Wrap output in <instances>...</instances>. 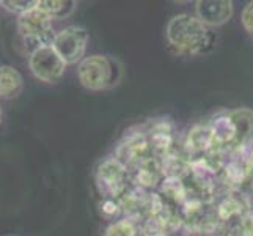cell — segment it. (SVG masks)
I'll return each mask as SVG.
<instances>
[{"mask_svg":"<svg viewBox=\"0 0 253 236\" xmlns=\"http://www.w3.org/2000/svg\"><path fill=\"white\" fill-rule=\"evenodd\" d=\"M169 45L182 55H205L215 47L217 35L197 16L178 14L167 24Z\"/></svg>","mask_w":253,"mask_h":236,"instance_id":"obj_1","label":"cell"},{"mask_svg":"<svg viewBox=\"0 0 253 236\" xmlns=\"http://www.w3.org/2000/svg\"><path fill=\"white\" fill-rule=\"evenodd\" d=\"M81 84L91 92L110 90L123 79V65L109 55L85 57L77 68Z\"/></svg>","mask_w":253,"mask_h":236,"instance_id":"obj_2","label":"cell"},{"mask_svg":"<svg viewBox=\"0 0 253 236\" xmlns=\"http://www.w3.org/2000/svg\"><path fill=\"white\" fill-rule=\"evenodd\" d=\"M17 30H19V35L25 43V47H29L32 52L44 46H52L57 35L52 29V19L38 6L19 16Z\"/></svg>","mask_w":253,"mask_h":236,"instance_id":"obj_3","label":"cell"},{"mask_svg":"<svg viewBox=\"0 0 253 236\" xmlns=\"http://www.w3.org/2000/svg\"><path fill=\"white\" fill-rule=\"evenodd\" d=\"M96 186L104 198L118 200L129 189V169L117 157H107L96 169Z\"/></svg>","mask_w":253,"mask_h":236,"instance_id":"obj_4","label":"cell"},{"mask_svg":"<svg viewBox=\"0 0 253 236\" xmlns=\"http://www.w3.org/2000/svg\"><path fill=\"white\" fill-rule=\"evenodd\" d=\"M86 45H88V32L84 27L69 25L55 35L52 47L66 65H76L84 60Z\"/></svg>","mask_w":253,"mask_h":236,"instance_id":"obj_5","label":"cell"},{"mask_svg":"<svg viewBox=\"0 0 253 236\" xmlns=\"http://www.w3.org/2000/svg\"><path fill=\"white\" fill-rule=\"evenodd\" d=\"M66 63L52 46L33 50L29 58V68L33 76L46 84H57L66 71Z\"/></svg>","mask_w":253,"mask_h":236,"instance_id":"obj_6","label":"cell"},{"mask_svg":"<svg viewBox=\"0 0 253 236\" xmlns=\"http://www.w3.org/2000/svg\"><path fill=\"white\" fill-rule=\"evenodd\" d=\"M153 156L148 136L145 133H135L125 137V141L118 145L117 159L123 162L126 167H135L146 157Z\"/></svg>","mask_w":253,"mask_h":236,"instance_id":"obj_7","label":"cell"},{"mask_svg":"<svg viewBox=\"0 0 253 236\" xmlns=\"http://www.w3.org/2000/svg\"><path fill=\"white\" fill-rule=\"evenodd\" d=\"M197 17L208 27H220L226 24L234 13L231 0H198L195 2Z\"/></svg>","mask_w":253,"mask_h":236,"instance_id":"obj_8","label":"cell"},{"mask_svg":"<svg viewBox=\"0 0 253 236\" xmlns=\"http://www.w3.org/2000/svg\"><path fill=\"white\" fill-rule=\"evenodd\" d=\"M148 136V142H150L151 151L154 156L161 157H167L171 153L173 148V129H171V123L167 120H161L156 121V123L151 126L150 131H146Z\"/></svg>","mask_w":253,"mask_h":236,"instance_id":"obj_9","label":"cell"},{"mask_svg":"<svg viewBox=\"0 0 253 236\" xmlns=\"http://www.w3.org/2000/svg\"><path fill=\"white\" fill-rule=\"evenodd\" d=\"M165 180L164 164L158 156H150L135 165V183L140 188L153 189Z\"/></svg>","mask_w":253,"mask_h":236,"instance_id":"obj_10","label":"cell"},{"mask_svg":"<svg viewBox=\"0 0 253 236\" xmlns=\"http://www.w3.org/2000/svg\"><path fill=\"white\" fill-rule=\"evenodd\" d=\"M250 209L247 208L246 197L239 192L231 190L230 195H226L217 206V219L220 222H236L244 214H247Z\"/></svg>","mask_w":253,"mask_h":236,"instance_id":"obj_11","label":"cell"},{"mask_svg":"<svg viewBox=\"0 0 253 236\" xmlns=\"http://www.w3.org/2000/svg\"><path fill=\"white\" fill-rule=\"evenodd\" d=\"M24 81L21 73L10 65L0 66V98L13 99L22 92Z\"/></svg>","mask_w":253,"mask_h":236,"instance_id":"obj_12","label":"cell"},{"mask_svg":"<svg viewBox=\"0 0 253 236\" xmlns=\"http://www.w3.org/2000/svg\"><path fill=\"white\" fill-rule=\"evenodd\" d=\"M38 8L41 11H44L52 21H62L77 10V2H74V0H41Z\"/></svg>","mask_w":253,"mask_h":236,"instance_id":"obj_13","label":"cell"},{"mask_svg":"<svg viewBox=\"0 0 253 236\" xmlns=\"http://www.w3.org/2000/svg\"><path fill=\"white\" fill-rule=\"evenodd\" d=\"M104 236H148L143 230V225H140L137 219L125 217L117 222H113L104 232Z\"/></svg>","mask_w":253,"mask_h":236,"instance_id":"obj_14","label":"cell"},{"mask_svg":"<svg viewBox=\"0 0 253 236\" xmlns=\"http://www.w3.org/2000/svg\"><path fill=\"white\" fill-rule=\"evenodd\" d=\"M230 236H253V213L249 211L239 221H236L230 229Z\"/></svg>","mask_w":253,"mask_h":236,"instance_id":"obj_15","label":"cell"},{"mask_svg":"<svg viewBox=\"0 0 253 236\" xmlns=\"http://www.w3.org/2000/svg\"><path fill=\"white\" fill-rule=\"evenodd\" d=\"M40 0H32V2H27V0H21V2H13V0H3V2H0V5H2L5 10L11 11V13H16V14H25L29 13L32 10H35V8L38 6Z\"/></svg>","mask_w":253,"mask_h":236,"instance_id":"obj_16","label":"cell"},{"mask_svg":"<svg viewBox=\"0 0 253 236\" xmlns=\"http://www.w3.org/2000/svg\"><path fill=\"white\" fill-rule=\"evenodd\" d=\"M241 21L246 32L253 37V2H249L246 5V8L242 10V16H241Z\"/></svg>","mask_w":253,"mask_h":236,"instance_id":"obj_17","label":"cell"},{"mask_svg":"<svg viewBox=\"0 0 253 236\" xmlns=\"http://www.w3.org/2000/svg\"><path fill=\"white\" fill-rule=\"evenodd\" d=\"M250 164H252V169H253V150H250Z\"/></svg>","mask_w":253,"mask_h":236,"instance_id":"obj_18","label":"cell"},{"mask_svg":"<svg viewBox=\"0 0 253 236\" xmlns=\"http://www.w3.org/2000/svg\"><path fill=\"white\" fill-rule=\"evenodd\" d=\"M0 123H2V107H0Z\"/></svg>","mask_w":253,"mask_h":236,"instance_id":"obj_19","label":"cell"}]
</instances>
